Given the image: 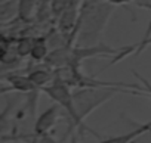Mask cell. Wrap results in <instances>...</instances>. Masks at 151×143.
Listing matches in <instances>:
<instances>
[{
  "label": "cell",
  "mask_w": 151,
  "mask_h": 143,
  "mask_svg": "<svg viewBox=\"0 0 151 143\" xmlns=\"http://www.w3.org/2000/svg\"><path fill=\"white\" fill-rule=\"evenodd\" d=\"M2 142H3V143H6V142H24V143H58V142L55 140V137H53L50 133H47V134H42V136H34L33 133H24V134H18V133H15V134H12V136L3 139Z\"/></svg>",
  "instance_id": "9c48e42d"
},
{
  "label": "cell",
  "mask_w": 151,
  "mask_h": 143,
  "mask_svg": "<svg viewBox=\"0 0 151 143\" xmlns=\"http://www.w3.org/2000/svg\"><path fill=\"white\" fill-rule=\"evenodd\" d=\"M61 108L59 105L53 103L50 105L47 109H45L36 120L34 122V127H33V134L34 136H42V134H47L52 131V128L56 125L58 120H59V115H61Z\"/></svg>",
  "instance_id": "5b68a950"
},
{
  "label": "cell",
  "mask_w": 151,
  "mask_h": 143,
  "mask_svg": "<svg viewBox=\"0 0 151 143\" xmlns=\"http://www.w3.org/2000/svg\"><path fill=\"white\" fill-rule=\"evenodd\" d=\"M114 9L116 6L105 0H83L76 28V44L95 46L101 43V36Z\"/></svg>",
  "instance_id": "6da1fadb"
},
{
  "label": "cell",
  "mask_w": 151,
  "mask_h": 143,
  "mask_svg": "<svg viewBox=\"0 0 151 143\" xmlns=\"http://www.w3.org/2000/svg\"><path fill=\"white\" fill-rule=\"evenodd\" d=\"M50 53V44H49V40H47V36H34V40H33V47H31V53H30V59L31 62H36V63H42L47 59Z\"/></svg>",
  "instance_id": "52a82bcc"
},
{
  "label": "cell",
  "mask_w": 151,
  "mask_h": 143,
  "mask_svg": "<svg viewBox=\"0 0 151 143\" xmlns=\"http://www.w3.org/2000/svg\"><path fill=\"white\" fill-rule=\"evenodd\" d=\"M148 46H151V37H150V38H145V40H141V41H138V43H135V44H132V46L120 47L119 53L111 58V62H110L107 66H111V65H114V63H117V62H122L123 59H126V58L130 56V55H139V53H142Z\"/></svg>",
  "instance_id": "ba28073f"
},
{
  "label": "cell",
  "mask_w": 151,
  "mask_h": 143,
  "mask_svg": "<svg viewBox=\"0 0 151 143\" xmlns=\"http://www.w3.org/2000/svg\"><path fill=\"white\" fill-rule=\"evenodd\" d=\"M147 133H151V121L138 124L135 128H132L130 131H127L124 134L101 139V142H98V143H132V142H135V139H138L139 136L147 134Z\"/></svg>",
  "instance_id": "8992f818"
},
{
  "label": "cell",
  "mask_w": 151,
  "mask_h": 143,
  "mask_svg": "<svg viewBox=\"0 0 151 143\" xmlns=\"http://www.w3.org/2000/svg\"><path fill=\"white\" fill-rule=\"evenodd\" d=\"M117 93H130V95H139L138 90H126L120 87H83V89H76L73 92V102L76 108L80 122L86 124L85 120L101 105L108 102L111 97H114Z\"/></svg>",
  "instance_id": "3957f363"
},
{
  "label": "cell",
  "mask_w": 151,
  "mask_h": 143,
  "mask_svg": "<svg viewBox=\"0 0 151 143\" xmlns=\"http://www.w3.org/2000/svg\"><path fill=\"white\" fill-rule=\"evenodd\" d=\"M151 37V18H150V21H148V27H147V30H145V34H144V37L141 38V40H145V38H150Z\"/></svg>",
  "instance_id": "7c38bea8"
},
{
  "label": "cell",
  "mask_w": 151,
  "mask_h": 143,
  "mask_svg": "<svg viewBox=\"0 0 151 143\" xmlns=\"http://www.w3.org/2000/svg\"><path fill=\"white\" fill-rule=\"evenodd\" d=\"M42 92H43L49 99H52L53 103L59 105V108L62 109V112H64V115H65V118H67V121H68V130H67L64 139L68 137V136H71V134L74 133V130L79 131V136H80V137H85L86 133H91V134H93L95 137L102 139L101 134H98L96 131H93V130H92L91 127H88L86 124L80 122L77 114H76L71 87H70L68 84H65L61 78L55 77V80H53L49 86H46Z\"/></svg>",
  "instance_id": "7a4b0ae2"
},
{
  "label": "cell",
  "mask_w": 151,
  "mask_h": 143,
  "mask_svg": "<svg viewBox=\"0 0 151 143\" xmlns=\"http://www.w3.org/2000/svg\"><path fill=\"white\" fill-rule=\"evenodd\" d=\"M113 6H122V8H130V6H138L142 9L151 11V0H105Z\"/></svg>",
  "instance_id": "30bf717a"
},
{
  "label": "cell",
  "mask_w": 151,
  "mask_h": 143,
  "mask_svg": "<svg viewBox=\"0 0 151 143\" xmlns=\"http://www.w3.org/2000/svg\"><path fill=\"white\" fill-rule=\"evenodd\" d=\"M2 83H3L2 84V95H6L8 92L28 95V93H31L34 90H40L31 81L28 74H24L22 71H19V69L9 71V73H3L2 74Z\"/></svg>",
  "instance_id": "277c9868"
},
{
  "label": "cell",
  "mask_w": 151,
  "mask_h": 143,
  "mask_svg": "<svg viewBox=\"0 0 151 143\" xmlns=\"http://www.w3.org/2000/svg\"><path fill=\"white\" fill-rule=\"evenodd\" d=\"M70 143H79V137H77V134H76V133H73V134H71Z\"/></svg>",
  "instance_id": "4fadbf2b"
},
{
  "label": "cell",
  "mask_w": 151,
  "mask_h": 143,
  "mask_svg": "<svg viewBox=\"0 0 151 143\" xmlns=\"http://www.w3.org/2000/svg\"><path fill=\"white\" fill-rule=\"evenodd\" d=\"M71 0H50V8H52V14L55 18H58V15L70 5Z\"/></svg>",
  "instance_id": "8fae6325"
}]
</instances>
